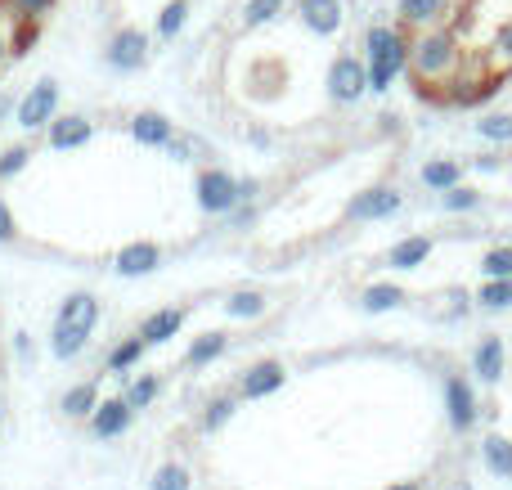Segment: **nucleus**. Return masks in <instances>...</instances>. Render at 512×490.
<instances>
[{
	"label": "nucleus",
	"instance_id": "nucleus-23",
	"mask_svg": "<svg viewBox=\"0 0 512 490\" xmlns=\"http://www.w3.org/2000/svg\"><path fill=\"white\" fill-rule=\"evenodd\" d=\"M18 239V221H14V212H9V203L0 198V243H14Z\"/></svg>",
	"mask_w": 512,
	"mask_h": 490
},
{
	"label": "nucleus",
	"instance_id": "nucleus-16",
	"mask_svg": "<svg viewBox=\"0 0 512 490\" xmlns=\"http://www.w3.org/2000/svg\"><path fill=\"white\" fill-rule=\"evenodd\" d=\"M144 351H149V342L140 338V333H135V338H126V342H117L113 351H108V374H122V369H131V365H140L144 360Z\"/></svg>",
	"mask_w": 512,
	"mask_h": 490
},
{
	"label": "nucleus",
	"instance_id": "nucleus-6",
	"mask_svg": "<svg viewBox=\"0 0 512 490\" xmlns=\"http://www.w3.org/2000/svg\"><path fill=\"white\" fill-rule=\"evenodd\" d=\"M104 59H108V68H117V72L144 68V63H149V36H144L140 27H117L108 50H104Z\"/></svg>",
	"mask_w": 512,
	"mask_h": 490
},
{
	"label": "nucleus",
	"instance_id": "nucleus-21",
	"mask_svg": "<svg viewBox=\"0 0 512 490\" xmlns=\"http://www.w3.org/2000/svg\"><path fill=\"white\" fill-rule=\"evenodd\" d=\"M185 14H189V0H171V5L162 9V18H158V36H162V41H171V36L185 27Z\"/></svg>",
	"mask_w": 512,
	"mask_h": 490
},
{
	"label": "nucleus",
	"instance_id": "nucleus-19",
	"mask_svg": "<svg viewBox=\"0 0 512 490\" xmlns=\"http://www.w3.org/2000/svg\"><path fill=\"white\" fill-rule=\"evenodd\" d=\"M158 392H162L158 374H140V378H131V387H126V401H131L135 414H140V410H149V405L158 401Z\"/></svg>",
	"mask_w": 512,
	"mask_h": 490
},
{
	"label": "nucleus",
	"instance_id": "nucleus-10",
	"mask_svg": "<svg viewBox=\"0 0 512 490\" xmlns=\"http://www.w3.org/2000/svg\"><path fill=\"white\" fill-rule=\"evenodd\" d=\"M45 140H50V149H81V144H90V135H95V126H90V117L81 113H68V117H54L50 126H45Z\"/></svg>",
	"mask_w": 512,
	"mask_h": 490
},
{
	"label": "nucleus",
	"instance_id": "nucleus-17",
	"mask_svg": "<svg viewBox=\"0 0 512 490\" xmlns=\"http://www.w3.org/2000/svg\"><path fill=\"white\" fill-rule=\"evenodd\" d=\"M149 490H194V477H189V468H185V464H176V459H167V464H158V468H153Z\"/></svg>",
	"mask_w": 512,
	"mask_h": 490
},
{
	"label": "nucleus",
	"instance_id": "nucleus-13",
	"mask_svg": "<svg viewBox=\"0 0 512 490\" xmlns=\"http://www.w3.org/2000/svg\"><path fill=\"white\" fill-rule=\"evenodd\" d=\"M95 405H99V383H77V387H68V392H63L59 410L68 414V419L86 423L90 414H95Z\"/></svg>",
	"mask_w": 512,
	"mask_h": 490
},
{
	"label": "nucleus",
	"instance_id": "nucleus-4",
	"mask_svg": "<svg viewBox=\"0 0 512 490\" xmlns=\"http://www.w3.org/2000/svg\"><path fill=\"white\" fill-rule=\"evenodd\" d=\"M54 117H59V81L41 77L23 95V104H18V126H23V131H41V126L54 122Z\"/></svg>",
	"mask_w": 512,
	"mask_h": 490
},
{
	"label": "nucleus",
	"instance_id": "nucleus-5",
	"mask_svg": "<svg viewBox=\"0 0 512 490\" xmlns=\"http://www.w3.org/2000/svg\"><path fill=\"white\" fill-rule=\"evenodd\" d=\"M131 423H135V405L126 401V396H108V401L95 405L86 428H90V437H99V441H117L131 432Z\"/></svg>",
	"mask_w": 512,
	"mask_h": 490
},
{
	"label": "nucleus",
	"instance_id": "nucleus-22",
	"mask_svg": "<svg viewBox=\"0 0 512 490\" xmlns=\"http://www.w3.org/2000/svg\"><path fill=\"white\" fill-rule=\"evenodd\" d=\"M27 158H32V149H27V144H14V149L0 153V180H14L18 171L27 167Z\"/></svg>",
	"mask_w": 512,
	"mask_h": 490
},
{
	"label": "nucleus",
	"instance_id": "nucleus-2",
	"mask_svg": "<svg viewBox=\"0 0 512 490\" xmlns=\"http://www.w3.org/2000/svg\"><path fill=\"white\" fill-rule=\"evenodd\" d=\"M50 14L54 0H0V72L36 41V32Z\"/></svg>",
	"mask_w": 512,
	"mask_h": 490
},
{
	"label": "nucleus",
	"instance_id": "nucleus-8",
	"mask_svg": "<svg viewBox=\"0 0 512 490\" xmlns=\"http://www.w3.org/2000/svg\"><path fill=\"white\" fill-rule=\"evenodd\" d=\"M279 387H283V365H279V360H261V365L243 369V378H239V401H261V396L279 392Z\"/></svg>",
	"mask_w": 512,
	"mask_h": 490
},
{
	"label": "nucleus",
	"instance_id": "nucleus-9",
	"mask_svg": "<svg viewBox=\"0 0 512 490\" xmlns=\"http://www.w3.org/2000/svg\"><path fill=\"white\" fill-rule=\"evenodd\" d=\"M158 266H162V248H158V243H126V248L113 257V270H117L122 279L153 275Z\"/></svg>",
	"mask_w": 512,
	"mask_h": 490
},
{
	"label": "nucleus",
	"instance_id": "nucleus-14",
	"mask_svg": "<svg viewBox=\"0 0 512 490\" xmlns=\"http://www.w3.org/2000/svg\"><path fill=\"white\" fill-rule=\"evenodd\" d=\"M225 347H230V333H203V338L189 342V351H185V369H203V365H212L216 356H225Z\"/></svg>",
	"mask_w": 512,
	"mask_h": 490
},
{
	"label": "nucleus",
	"instance_id": "nucleus-12",
	"mask_svg": "<svg viewBox=\"0 0 512 490\" xmlns=\"http://www.w3.org/2000/svg\"><path fill=\"white\" fill-rule=\"evenodd\" d=\"M171 131H176V126H171L162 113H153V108H144V113L131 117V135H135L140 144H149V149H167V144H171Z\"/></svg>",
	"mask_w": 512,
	"mask_h": 490
},
{
	"label": "nucleus",
	"instance_id": "nucleus-11",
	"mask_svg": "<svg viewBox=\"0 0 512 490\" xmlns=\"http://www.w3.org/2000/svg\"><path fill=\"white\" fill-rule=\"evenodd\" d=\"M54 324H72V329L95 333V324H99V297L95 293H68V297H63V306H59V320H54Z\"/></svg>",
	"mask_w": 512,
	"mask_h": 490
},
{
	"label": "nucleus",
	"instance_id": "nucleus-7",
	"mask_svg": "<svg viewBox=\"0 0 512 490\" xmlns=\"http://www.w3.org/2000/svg\"><path fill=\"white\" fill-rule=\"evenodd\" d=\"M185 320H189V311L185 306H162V311H153V315H144L140 320V338L149 342V347H162V342H171L180 329H185Z\"/></svg>",
	"mask_w": 512,
	"mask_h": 490
},
{
	"label": "nucleus",
	"instance_id": "nucleus-1",
	"mask_svg": "<svg viewBox=\"0 0 512 490\" xmlns=\"http://www.w3.org/2000/svg\"><path fill=\"white\" fill-rule=\"evenodd\" d=\"M391 59L427 108L490 104L512 81V0H396Z\"/></svg>",
	"mask_w": 512,
	"mask_h": 490
},
{
	"label": "nucleus",
	"instance_id": "nucleus-3",
	"mask_svg": "<svg viewBox=\"0 0 512 490\" xmlns=\"http://www.w3.org/2000/svg\"><path fill=\"white\" fill-rule=\"evenodd\" d=\"M239 198H248V189H243L230 171L212 167V171H203V176H198V207H203V212L225 216V212H234V207H239Z\"/></svg>",
	"mask_w": 512,
	"mask_h": 490
},
{
	"label": "nucleus",
	"instance_id": "nucleus-15",
	"mask_svg": "<svg viewBox=\"0 0 512 490\" xmlns=\"http://www.w3.org/2000/svg\"><path fill=\"white\" fill-rule=\"evenodd\" d=\"M86 347H90V333H86V329H72V324H54L50 351H54L59 360H77Z\"/></svg>",
	"mask_w": 512,
	"mask_h": 490
},
{
	"label": "nucleus",
	"instance_id": "nucleus-20",
	"mask_svg": "<svg viewBox=\"0 0 512 490\" xmlns=\"http://www.w3.org/2000/svg\"><path fill=\"white\" fill-rule=\"evenodd\" d=\"M225 311H230L234 320H256V315L265 311V297L261 293H234L230 302H225Z\"/></svg>",
	"mask_w": 512,
	"mask_h": 490
},
{
	"label": "nucleus",
	"instance_id": "nucleus-18",
	"mask_svg": "<svg viewBox=\"0 0 512 490\" xmlns=\"http://www.w3.org/2000/svg\"><path fill=\"white\" fill-rule=\"evenodd\" d=\"M234 410H239V396H212L203 410V419H198V428L203 432H221L225 423L234 419Z\"/></svg>",
	"mask_w": 512,
	"mask_h": 490
}]
</instances>
